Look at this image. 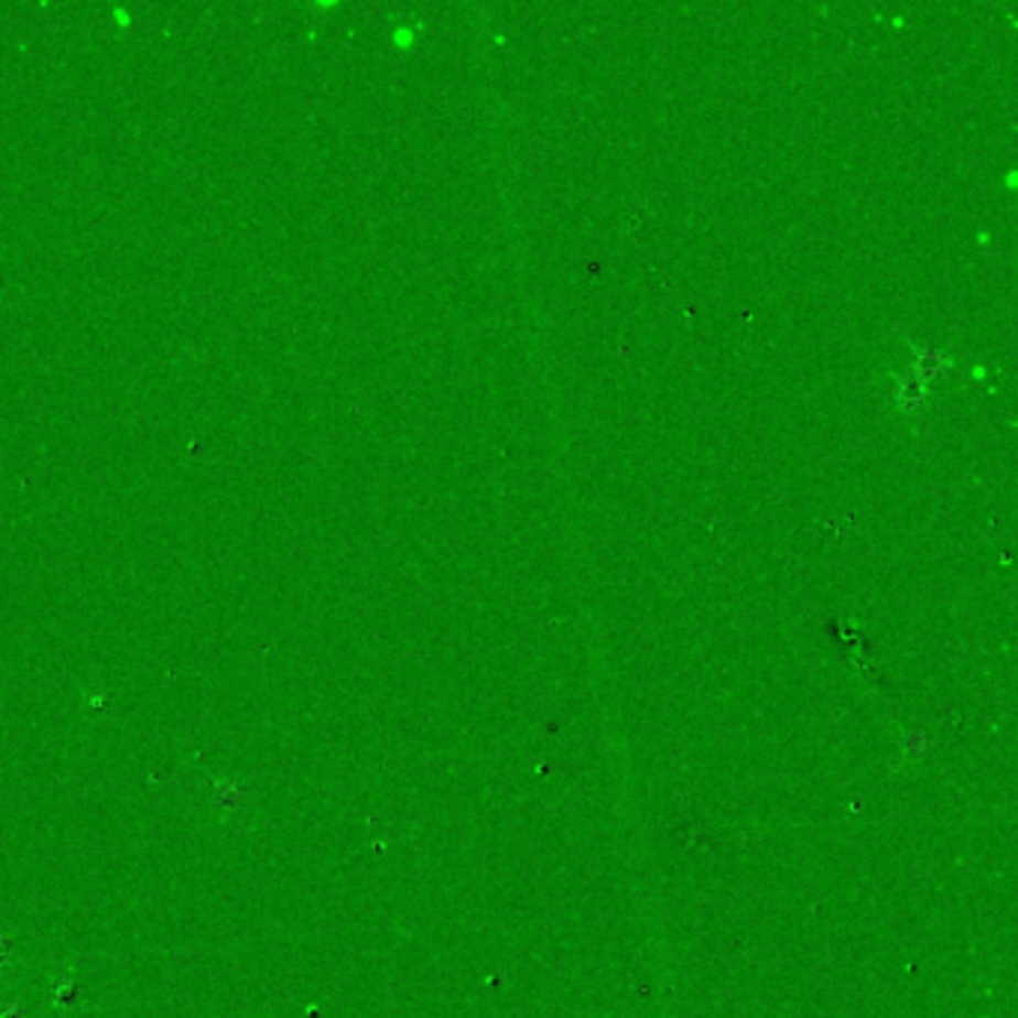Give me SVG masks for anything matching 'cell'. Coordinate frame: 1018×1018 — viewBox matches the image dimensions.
Returning <instances> with one entry per match:
<instances>
[{
	"mask_svg": "<svg viewBox=\"0 0 1018 1018\" xmlns=\"http://www.w3.org/2000/svg\"><path fill=\"white\" fill-rule=\"evenodd\" d=\"M896 401L902 403L906 410H917V407H923V401H925L923 386L914 380L899 382V389H896Z\"/></svg>",
	"mask_w": 1018,
	"mask_h": 1018,
	"instance_id": "1",
	"label": "cell"
},
{
	"mask_svg": "<svg viewBox=\"0 0 1018 1018\" xmlns=\"http://www.w3.org/2000/svg\"><path fill=\"white\" fill-rule=\"evenodd\" d=\"M938 368H941V359H938L935 353H925V356H920V361H917V373H920V380H932V377L938 373Z\"/></svg>",
	"mask_w": 1018,
	"mask_h": 1018,
	"instance_id": "2",
	"label": "cell"
}]
</instances>
